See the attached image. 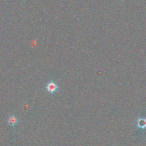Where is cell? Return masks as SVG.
Instances as JSON below:
<instances>
[{"mask_svg": "<svg viewBox=\"0 0 146 146\" xmlns=\"http://www.w3.org/2000/svg\"><path fill=\"white\" fill-rule=\"evenodd\" d=\"M46 88L48 92L51 94H53L57 91L58 88V86H57V84L55 82H54L53 80H51L47 84L46 86Z\"/></svg>", "mask_w": 146, "mask_h": 146, "instance_id": "6da1fadb", "label": "cell"}, {"mask_svg": "<svg viewBox=\"0 0 146 146\" xmlns=\"http://www.w3.org/2000/svg\"><path fill=\"white\" fill-rule=\"evenodd\" d=\"M7 122L9 125L14 126L18 123V120L16 116H15L14 115H11L7 119Z\"/></svg>", "mask_w": 146, "mask_h": 146, "instance_id": "7a4b0ae2", "label": "cell"}]
</instances>
